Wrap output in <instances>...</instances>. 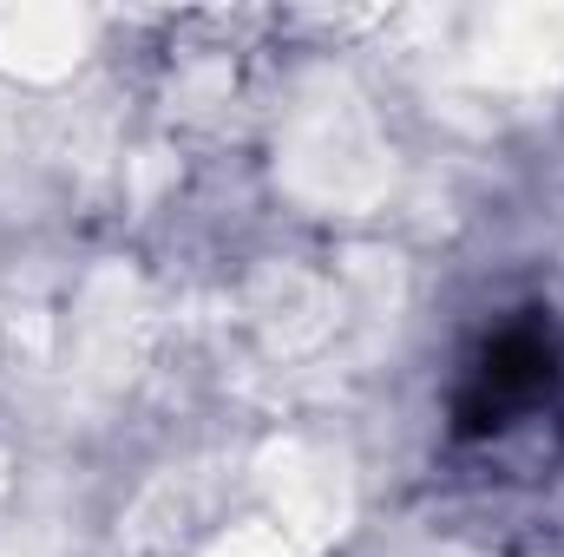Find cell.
<instances>
[{
	"mask_svg": "<svg viewBox=\"0 0 564 557\" xmlns=\"http://www.w3.org/2000/svg\"><path fill=\"white\" fill-rule=\"evenodd\" d=\"M552 381H558L552 341H545L539 328H506V335L479 354V368H473V381H466V394H459V433H466V439L499 433L519 407L545 401Z\"/></svg>",
	"mask_w": 564,
	"mask_h": 557,
	"instance_id": "cell-1",
	"label": "cell"
}]
</instances>
